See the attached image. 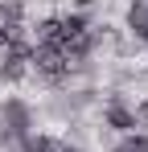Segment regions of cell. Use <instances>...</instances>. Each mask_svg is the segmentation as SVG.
Returning <instances> with one entry per match:
<instances>
[{
	"label": "cell",
	"instance_id": "obj_1",
	"mask_svg": "<svg viewBox=\"0 0 148 152\" xmlns=\"http://www.w3.org/2000/svg\"><path fill=\"white\" fill-rule=\"evenodd\" d=\"M0 124H4V132L21 144L25 136H29V127H33V107L25 99H4V107H0Z\"/></svg>",
	"mask_w": 148,
	"mask_h": 152
},
{
	"label": "cell",
	"instance_id": "obj_2",
	"mask_svg": "<svg viewBox=\"0 0 148 152\" xmlns=\"http://www.w3.org/2000/svg\"><path fill=\"white\" fill-rule=\"evenodd\" d=\"M103 124L111 127V132H119V136H127V132H136V119H132V107H127V99H123V95H111V99H107V107H103Z\"/></svg>",
	"mask_w": 148,
	"mask_h": 152
},
{
	"label": "cell",
	"instance_id": "obj_3",
	"mask_svg": "<svg viewBox=\"0 0 148 152\" xmlns=\"http://www.w3.org/2000/svg\"><path fill=\"white\" fill-rule=\"evenodd\" d=\"M127 33H132V41L148 45V0H132V8H127Z\"/></svg>",
	"mask_w": 148,
	"mask_h": 152
},
{
	"label": "cell",
	"instance_id": "obj_4",
	"mask_svg": "<svg viewBox=\"0 0 148 152\" xmlns=\"http://www.w3.org/2000/svg\"><path fill=\"white\" fill-rule=\"evenodd\" d=\"M21 152H62V140L58 136H25L21 140Z\"/></svg>",
	"mask_w": 148,
	"mask_h": 152
},
{
	"label": "cell",
	"instance_id": "obj_5",
	"mask_svg": "<svg viewBox=\"0 0 148 152\" xmlns=\"http://www.w3.org/2000/svg\"><path fill=\"white\" fill-rule=\"evenodd\" d=\"M111 152H148V136H144V132H127Z\"/></svg>",
	"mask_w": 148,
	"mask_h": 152
},
{
	"label": "cell",
	"instance_id": "obj_6",
	"mask_svg": "<svg viewBox=\"0 0 148 152\" xmlns=\"http://www.w3.org/2000/svg\"><path fill=\"white\" fill-rule=\"evenodd\" d=\"M132 119H136V132L148 136V99H140L136 107H132Z\"/></svg>",
	"mask_w": 148,
	"mask_h": 152
},
{
	"label": "cell",
	"instance_id": "obj_7",
	"mask_svg": "<svg viewBox=\"0 0 148 152\" xmlns=\"http://www.w3.org/2000/svg\"><path fill=\"white\" fill-rule=\"evenodd\" d=\"M0 45H8V41H4V29H0Z\"/></svg>",
	"mask_w": 148,
	"mask_h": 152
}]
</instances>
